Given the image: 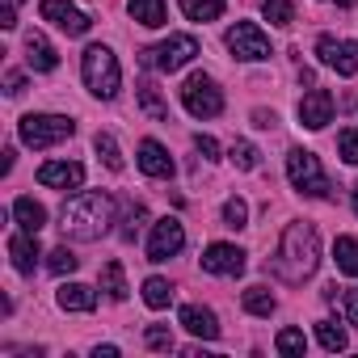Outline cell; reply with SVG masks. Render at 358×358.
<instances>
[{
    "label": "cell",
    "mask_w": 358,
    "mask_h": 358,
    "mask_svg": "<svg viewBox=\"0 0 358 358\" xmlns=\"http://www.w3.org/2000/svg\"><path fill=\"white\" fill-rule=\"evenodd\" d=\"M114 224V199L101 194V190H89V194H76L64 203V215H59V228L64 236L72 241H101Z\"/></svg>",
    "instance_id": "6da1fadb"
},
{
    "label": "cell",
    "mask_w": 358,
    "mask_h": 358,
    "mask_svg": "<svg viewBox=\"0 0 358 358\" xmlns=\"http://www.w3.org/2000/svg\"><path fill=\"white\" fill-rule=\"evenodd\" d=\"M278 274L287 282H303L308 274H316L320 266V236L312 224H291L282 232V245H278Z\"/></svg>",
    "instance_id": "7a4b0ae2"
},
{
    "label": "cell",
    "mask_w": 358,
    "mask_h": 358,
    "mask_svg": "<svg viewBox=\"0 0 358 358\" xmlns=\"http://www.w3.org/2000/svg\"><path fill=\"white\" fill-rule=\"evenodd\" d=\"M80 76H85V85H89V93H93V97H101V101L118 97L122 72H118V59H114V51H110V47L93 43V47L85 51V59H80Z\"/></svg>",
    "instance_id": "3957f363"
},
{
    "label": "cell",
    "mask_w": 358,
    "mask_h": 358,
    "mask_svg": "<svg viewBox=\"0 0 358 358\" xmlns=\"http://www.w3.org/2000/svg\"><path fill=\"white\" fill-rule=\"evenodd\" d=\"M17 135H22L26 148L43 152V148H55V143L72 139V135H76V122L64 118V114H26V118L17 122Z\"/></svg>",
    "instance_id": "277c9868"
},
{
    "label": "cell",
    "mask_w": 358,
    "mask_h": 358,
    "mask_svg": "<svg viewBox=\"0 0 358 358\" xmlns=\"http://www.w3.org/2000/svg\"><path fill=\"white\" fill-rule=\"evenodd\" d=\"M287 177H291V186H295L299 194H308V199H329V177H324L316 152L291 148V156H287Z\"/></svg>",
    "instance_id": "5b68a950"
},
{
    "label": "cell",
    "mask_w": 358,
    "mask_h": 358,
    "mask_svg": "<svg viewBox=\"0 0 358 358\" xmlns=\"http://www.w3.org/2000/svg\"><path fill=\"white\" fill-rule=\"evenodd\" d=\"M194 55H199V38L194 34H169L160 47L139 51V64L143 68H160V72H177V68H186Z\"/></svg>",
    "instance_id": "8992f818"
},
{
    "label": "cell",
    "mask_w": 358,
    "mask_h": 358,
    "mask_svg": "<svg viewBox=\"0 0 358 358\" xmlns=\"http://www.w3.org/2000/svg\"><path fill=\"white\" fill-rule=\"evenodd\" d=\"M182 106H186L194 118H215V114L224 110V93H220V85H215L211 76L194 72V76L182 85Z\"/></svg>",
    "instance_id": "52a82bcc"
},
{
    "label": "cell",
    "mask_w": 358,
    "mask_h": 358,
    "mask_svg": "<svg viewBox=\"0 0 358 358\" xmlns=\"http://www.w3.org/2000/svg\"><path fill=\"white\" fill-rule=\"evenodd\" d=\"M224 43H228V51H232L236 59H245V64L270 59V38H266L262 26H253V22H236V26L224 34Z\"/></svg>",
    "instance_id": "ba28073f"
},
{
    "label": "cell",
    "mask_w": 358,
    "mask_h": 358,
    "mask_svg": "<svg viewBox=\"0 0 358 358\" xmlns=\"http://www.w3.org/2000/svg\"><path fill=\"white\" fill-rule=\"evenodd\" d=\"M316 55L324 68H333L337 76H358V43L354 38H333V34H320L316 38Z\"/></svg>",
    "instance_id": "9c48e42d"
},
{
    "label": "cell",
    "mask_w": 358,
    "mask_h": 358,
    "mask_svg": "<svg viewBox=\"0 0 358 358\" xmlns=\"http://www.w3.org/2000/svg\"><path fill=\"white\" fill-rule=\"evenodd\" d=\"M186 245V228L177 220H156L152 224V236H148V262H169L177 257Z\"/></svg>",
    "instance_id": "30bf717a"
},
{
    "label": "cell",
    "mask_w": 358,
    "mask_h": 358,
    "mask_svg": "<svg viewBox=\"0 0 358 358\" xmlns=\"http://www.w3.org/2000/svg\"><path fill=\"white\" fill-rule=\"evenodd\" d=\"M38 13H43V22H51L55 30H64V34H89V17L76 9V5H68V0H43V5H38Z\"/></svg>",
    "instance_id": "8fae6325"
},
{
    "label": "cell",
    "mask_w": 358,
    "mask_h": 358,
    "mask_svg": "<svg viewBox=\"0 0 358 358\" xmlns=\"http://www.w3.org/2000/svg\"><path fill=\"white\" fill-rule=\"evenodd\" d=\"M203 270H207V274H220V278H236V274H245V249L215 241V245H207V253H203Z\"/></svg>",
    "instance_id": "7c38bea8"
},
{
    "label": "cell",
    "mask_w": 358,
    "mask_h": 358,
    "mask_svg": "<svg viewBox=\"0 0 358 358\" xmlns=\"http://www.w3.org/2000/svg\"><path fill=\"white\" fill-rule=\"evenodd\" d=\"M38 186H47V190H80L85 186V164H76V160H47L38 169Z\"/></svg>",
    "instance_id": "4fadbf2b"
},
{
    "label": "cell",
    "mask_w": 358,
    "mask_h": 358,
    "mask_svg": "<svg viewBox=\"0 0 358 358\" xmlns=\"http://www.w3.org/2000/svg\"><path fill=\"white\" fill-rule=\"evenodd\" d=\"M299 122H303L308 131H320V127L333 122V97H329V89L303 93V101H299Z\"/></svg>",
    "instance_id": "5bb4252c"
},
{
    "label": "cell",
    "mask_w": 358,
    "mask_h": 358,
    "mask_svg": "<svg viewBox=\"0 0 358 358\" xmlns=\"http://www.w3.org/2000/svg\"><path fill=\"white\" fill-rule=\"evenodd\" d=\"M177 320H182L194 337H203V341H215V337H220V320H215V312H211V308L186 303L182 312H177Z\"/></svg>",
    "instance_id": "9a60e30c"
},
{
    "label": "cell",
    "mask_w": 358,
    "mask_h": 358,
    "mask_svg": "<svg viewBox=\"0 0 358 358\" xmlns=\"http://www.w3.org/2000/svg\"><path fill=\"white\" fill-rule=\"evenodd\" d=\"M135 160H139V169H143L148 177H160V182H164V177H173V156H169L156 139H143Z\"/></svg>",
    "instance_id": "2e32d148"
},
{
    "label": "cell",
    "mask_w": 358,
    "mask_h": 358,
    "mask_svg": "<svg viewBox=\"0 0 358 358\" xmlns=\"http://www.w3.org/2000/svg\"><path fill=\"white\" fill-rule=\"evenodd\" d=\"M9 257H13L17 274H34V266H38V241H34V232L9 236Z\"/></svg>",
    "instance_id": "e0dca14e"
},
{
    "label": "cell",
    "mask_w": 358,
    "mask_h": 358,
    "mask_svg": "<svg viewBox=\"0 0 358 358\" xmlns=\"http://www.w3.org/2000/svg\"><path fill=\"white\" fill-rule=\"evenodd\" d=\"M26 64L34 68V72H55L59 68V55H55V47L34 30V34H26Z\"/></svg>",
    "instance_id": "ac0fdd59"
},
{
    "label": "cell",
    "mask_w": 358,
    "mask_h": 358,
    "mask_svg": "<svg viewBox=\"0 0 358 358\" xmlns=\"http://www.w3.org/2000/svg\"><path fill=\"white\" fill-rule=\"evenodd\" d=\"M55 299H59L64 312H93V308H97V291L85 287V282H64V287L55 291Z\"/></svg>",
    "instance_id": "d6986e66"
},
{
    "label": "cell",
    "mask_w": 358,
    "mask_h": 358,
    "mask_svg": "<svg viewBox=\"0 0 358 358\" xmlns=\"http://www.w3.org/2000/svg\"><path fill=\"white\" fill-rule=\"evenodd\" d=\"M13 220H17L22 232H34V236H38V228L47 224V211H43V203H34V199H17V203H13Z\"/></svg>",
    "instance_id": "ffe728a7"
},
{
    "label": "cell",
    "mask_w": 358,
    "mask_h": 358,
    "mask_svg": "<svg viewBox=\"0 0 358 358\" xmlns=\"http://www.w3.org/2000/svg\"><path fill=\"white\" fill-rule=\"evenodd\" d=\"M127 9H131V17H135L139 26H148V30H160V26H164V0H127Z\"/></svg>",
    "instance_id": "44dd1931"
},
{
    "label": "cell",
    "mask_w": 358,
    "mask_h": 358,
    "mask_svg": "<svg viewBox=\"0 0 358 358\" xmlns=\"http://www.w3.org/2000/svg\"><path fill=\"white\" fill-rule=\"evenodd\" d=\"M182 5V13L190 22H220L224 17V0H177Z\"/></svg>",
    "instance_id": "7402d4cb"
},
{
    "label": "cell",
    "mask_w": 358,
    "mask_h": 358,
    "mask_svg": "<svg viewBox=\"0 0 358 358\" xmlns=\"http://www.w3.org/2000/svg\"><path fill=\"white\" fill-rule=\"evenodd\" d=\"M101 291H106L114 303L127 299V278H122V266H118V262H106V266H101Z\"/></svg>",
    "instance_id": "603a6c76"
},
{
    "label": "cell",
    "mask_w": 358,
    "mask_h": 358,
    "mask_svg": "<svg viewBox=\"0 0 358 358\" xmlns=\"http://www.w3.org/2000/svg\"><path fill=\"white\" fill-rule=\"evenodd\" d=\"M333 262H337L341 274H358V241H354V236H337V245H333Z\"/></svg>",
    "instance_id": "cb8c5ba5"
},
{
    "label": "cell",
    "mask_w": 358,
    "mask_h": 358,
    "mask_svg": "<svg viewBox=\"0 0 358 358\" xmlns=\"http://www.w3.org/2000/svg\"><path fill=\"white\" fill-rule=\"evenodd\" d=\"M139 106H143V114H152V118H160V122L169 118V101L160 97V89H156L152 80L139 85Z\"/></svg>",
    "instance_id": "d4e9b609"
},
{
    "label": "cell",
    "mask_w": 358,
    "mask_h": 358,
    "mask_svg": "<svg viewBox=\"0 0 358 358\" xmlns=\"http://www.w3.org/2000/svg\"><path fill=\"white\" fill-rule=\"evenodd\" d=\"M274 308H278V299L266 287H249L245 291V312L249 316H274Z\"/></svg>",
    "instance_id": "484cf974"
},
{
    "label": "cell",
    "mask_w": 358,
    "mask_h": 358,
    "mask_svg": "<svg viewBox=\"0 0 358 358\" xmlns=\"http://www.w3.org/2000/svg\"><path fill=\"white\" fill-rule=\"evenodd\" d=\"M316 337H320V345H324L329 354H337V350L350 345V337H345V329H341L337 320H316Z\"/></svg>",
    "instance_id": "4316f807"
},
{
    "label": "cell",
    "mask_w": 358,
    "mask_h": 358,
    "mask_svg": "<svg viewBox=\"0 0 358 358\" xmlns=\"http://www.w3.org/2000/svg\"><path fill=\"white\" fill-rule=\"evenodd\" d=\"M143 303L156 308V312L169 308V303H173V287H169V278H148V282H143Z\"/></svg>",
    "instance_id": "83f0119b"
},
{
    "label": "cell",
    "mask_w": 358,
    "mask_h": 358,
    "mask_svg": "<svg viewBox=\"0 0 358 358\" xmlns=\"http://www.w3.org/2000/svg\"><path fill=\"white\" fill-rule=\"evenodd\" d=\"M262 13L270 26H291L295 22V5L291 0H262Z\"/></svg>",
    "instance_id": "f1b7e54d"
},
{
    "label": "cell",
    "mask_w": 358,
    "mask_h": 358,
    "mask_svg": "<svg viewBox=\"0 0 358 358\" xmlns=\"http://www.w3.org/2000/svg\"><path fill=\"white\" fill-rule=\"evenodd\" d=\"M228 156H232V164H236V169H245V173H253V169L262 164V152H257V148H253L249 139H236Z\"/></svg>",
    "instance_id": "f546056e"
},
{
    "label": "cell",
    "mask_w": 358,
    "mask_h": 358,
    "mask_svg": "<svg viewBox=\"0 0 358 358\" xmlns=\"http://www.w3.org/2000/svg\"><path fill=\"white\" fill-rule=\"evenodd\" d=\"M76 266H80V257H76L68 245H59V249H51V253H47V270H51V274H59V278H64V274H72Z\"/></svg>",
    "instance_id": "4dcf8cb0"
},
{
    "label": "cell",
    "mask_w": 358,
    "mask_h": 358,
    "mask_svg": "<svg viewBox=\"0 0 358 358\" xmlns=\"http://www.w3.org/2000/svg\"><path fill=\"white\" fill-rule=\"evenodd\" d=\"M274 350H278V354H287V358H299V354L308 350L303 329H282V333H278V341H274Z\"/></svg>",
    "instance_id": "1f68e13d"
},
{
    "label": "cell",
    "mask_w": 358,
    "mask_h": 358,
    "mask_svg": "<svg viewBox=\"0 0 358 358\" xmlns=\"http://www.w3.org/2000/svg\"><path fill=\"white\" fill-rule=\"evenodd\" d=\"M93 148H97V156L106 160V169H114V173H122V152H118V143H114V135H97V139H93Z\"/></svg>",
    "instance_id": "d6a6232c"
},
{
    "label": "cell",
    "mask_w": 358,
    "mask_h": 358,
    "mask_svg": "<svg viewBox=\"0 0 358 358\" xmlns=\"http://www.w3.org/2000/svg\"><path fill=\"white\" fill-rule=\"evenodd\" d=\"M337 152H341L345 164H358V127H345V131L337 135Z\"/></svg>",
    "instance_id": "836d02e7"
},
{
    "label": "cell",
    "mask_w": 358,
    "mask_h": 358,
    "mask_svg": "<svg viewBox=\"0 0 358 358\" xmlns=\"http://www.w3.org/2000/svg\"><path fill=\"white\" fill-rule=\"evenodd\" d=\"M245 220H249L245 199H228V203H224V224H228V228H245Z\"/></svg>",
    "instance_id": "e575fe53"
},
{
    "label": "cell",
    "mask_w": 358,
    "mask_h": 358,
    "mask_svg": "<svg viewBox=\"0 0 358 358\" xmlns=\"http://www.w3.org/2000/svg\"><path fill=\"white\" fill-rule=\"evenodd\" d=\"M143 341H148L152 350H173V333H169L164 324H148V333H143Z\"/></svg>",
    "instance_id": "d590c367"
},
{
    "label": "cell",
    "mask_w": 358,
    "mask_h": 358,
    "mask_svg": "<svg viewBox=\"0 0 358 358\" xmlns=\"http://www.w3.org/2000/svg\"><path fill=\"white\" fill-rule=\"evenodd\" d=\"M194 148H199L203 160H220V143H215L211 135H194Z\"/></svg>",
    "instance_id": "8d00e7d4"
},
{
    "label": "cell",
    "mask_w": 358,
    "mask_h": 358,
    "mask_svg": "<svg viewBox=\"0 0 358 358\" xmlns=\"http://www.w3.org/2000/svg\"><path fill=\"white\" fill-rule=\"evenodd\" d=\"M143 220H148V211L135 203V207H131V215H127V228H122V236H127V241H135V232H139V224H143Z\"/></svg>",
    "instance_id": "74e56055"
},
{
    "label": "cell",
    "mask_w": 358,
    "mask_h": 358,
    "mask_svg": "<svg viewBox=\"0 0 358 358\" xmlns=\"http://www.w3.org/2000/svg\"><path fill=\"white\" fill-rule=\"evenodd\" d=\"M5 93H9V97H22V93H26V76H22V72H9V76H5Z\"/></svg>",
    "instance_id": "f35d334b"
},
{
    "label": "cell",
    "mask_w": 358,
    "mask_h": 358,
    "mask_svg": "<svg viewBox=\"0 0 358 358\" xmlns=\"http://www.w3.org/2000/svg\"><path fill=\"white\" fill-rule=\"evenodd\" d=\"M341 303H345V320L358 329V291H345V299H341Z\"/></svg>",
    "instance_id": "ab89813d"
},
{
    "label": "cell",
    "mask_w": 358,
    "mask_h": 358,
    "mask_svg": "<svg viewBox=\"0 0 358 358\" xmlns=\"http://www.w3.org/2000/svg\"><path fill=\"white\" fill-rule=\"evenodd\" d=\"M278 118H274V110H253V127H262V131H270Z\"/></svg>",
    "instance_id": "60d3db41"
},
{
    "label": "cell",
    "mask_w": 358,
    "mask_h": 358,
    "mask_svg": "<svg viewBox=\"0 0 358 358\" xmlns=\"http://www.w3.org/2000/svg\"><path fill=\"white\" fill-rule=\"evenodd\" d=\"M93 354H97V358H118V345H97Z\"/></svg>",
    "instance_id": "b9f144b4"
},
{
    "label": "cell",
    "mask_w": 358,
    "mask_h": 358,
    "mask_svg": "<svg viewBox=\"0 0 358 358\" xmlns=\"http://www.w3.org/2000/svg\"><path fill=\"white\" fill-rule=\"evenodd\" d=\"M354 215H358V182H354Z\"/></svg>",
    "instance_id": "7bdbcfd3"
},
{
    "label": "cell",
    "mask_w": 358,
    "mask_h": 358,
    "mask_svg": "<svg viewBox=\"0 0 358 358\" xmlns=\"http://www.w3.org/2000/svg\"><path fill=\"white\" fill-rule=\"evenodd\" d=\"M5 5H9V9H17V5H22V0H5Z\"/></svg>",
    "instance_id": "ee69618b"
},
{
    "label": "cell",
    "mask_w": 358,
    "mask_h": 358,
    "mask_svg": "<svg viewBox=\"0 0 358 358\" xmlns=\"http://www.w3.org/2000/svg\"><path fill=\"white\" fill-rule=\"evenodd\" d=\"M333 5H354V0H333Z\"/></svg>",
    "instance_id": "f6af8a7d"
}]
</instances>
